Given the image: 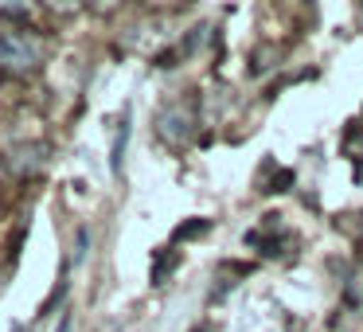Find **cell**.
<instances>
[{
	"label": "cell",
	"mask_w": 363,
	"mask_h": 332,
	"mask_svg": "<svg viewBox=\"0 0 363 332\" xmlns=\"http://www.w3.org/2000/svg\"><path fill=\"white\" fill-rule=\"evenodd\" d=\"M199 332H203V328H199Z\"/></svg>",
	"instance_id": "5b68a950"
},
{
	"label": "cell",
	"mask_w": 363,
	"mask_h": 332,
	"mask_svg": "<svg viewBox=\"0 0 363 332\" xmlns=\"http://www.w3.org/2000/svg\"><path fill=\"white\" fill-rule=\"evenodd\" d=\"M43 165H48V145L43 141H20L4 153V168L12 176H35Z\"/></svg>",
	"instance_id": "7a4b0ae2"
},
{
	"label": "cell",
	"mask_w": 363,
	"mask_h": 332,
	"mask_svg": "<svg viewBox=\"0 0 363 332\" xmlns=\"http://www.w3.org/2000/svg\"><path fill=\"white\" fill-rule=\"evenodd\" d=\"M59 332H71V316H67V321H63V324H59Z\"/></svg>",
	"instance_id": "277c9868"
},
{
	"label": "cell",
	"mask_w": 363,
	"mask_h": 332,
	"mask_svg": "<svg viewBox=\"0 0 363 332\" xmlns=\"http://www.w3.org/2000/svg\"><path fill=\"white\" fill-rule=\"evenodd\" d=\"M43 59V43L35 40L32 32H24V28H12V32H0V67L4 71H32V67H40Z\"/></svg>",
	"instance_id": "6da1fadb"
},
{
	"label": "cell",
	"mask_w": 363,
	"mask_h": 332,
	"mask_svg": "<svg viewBox=\"0 0 363 332\" xmlns=\"http://www.w3.org/2000/svg\"><path fill=\"white\" fill-rule=\"evenodd\" d=\"M160 137H164L168 145H184L191 137V126H196V118H191L188 106H172L168 114H160Z\"/></svg>",
	"instance_id": "3957f363"
}]
</instances>
